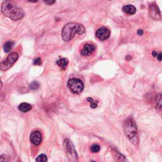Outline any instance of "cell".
Listing matches in <instances>:
<instances>
[{
	"instance_id": "cell-1",
	"label": "cell",
	"mask_w": 162,
	"mask_h": 162,
	"mask_svg": "<svg viewBox=\"0 0 162 162\" xmlns=\"http://www.w3.org/2000/svg\"><path fill=\"white\" fill-rule=\"evenodd\" d=\"M1 11L6 17L13 20H19L24 15L23 10L11 1H4L3 2Z\"/></svg>"
},
{
	"instance_id": "cell-2",
	"label": "cell",
	"mask_w": 162,
	"mask_h": 162,
	"mask_svg": "<svg viewBox=\"0 0 162 162\" xmlns=\"http://www.w3.org/2000/svg\"><path fill=\"white\" fill-rule=\"evenodd\" d=\"M85 32V28L81 24L75 23H68L62 29V35L63 41L68 42L71 41L75 34H82Z\"/></svg>"
},
{
	"instance_id": "cell-3",
	"label": "cell",
	"mask_w": 162,
	"mask_h": 162,
	"mask_svg": "<svg viewBox=\"0 0 162 162\" xmlns=\"http://www.w3.org/2000/svg\"><path fill=\"white\" fill-rule=\"evenodd\" d=\"M124 129L125 134L129 139V141L133 145L136 146L139 143L137 129V125L133 118L131 117H129L128 118L125 120Z\"/></svg>"
},
{
	"instance_id": "cell-4",
	"label": "cell",
	"mask_w": 162,
	"mask_h": 162,
	"mask_svg": "<svg viewBox=\"0 0 162 162\" xmlns=\"http://www.w3.org/2000/svg\"><path fill=\"white\" fill-rule=\"evenodd\" d=\"M69 89L74 94H80L84 89V84L81 80L77 78H73L68 82Z\"/></svg>"
},
{
	"instance_id": "cell-5",
	"label": "cell",
	"mask_w": 162,
	"mask_h": 162,
	"mask_svg": "<svg viewBox=\"0 0 162 162\" xmlns=\"http://www.w3.org/2000/svg\"><path fill=\"white\" fill-rule=\"evenodd\" d=\"M64 146L66 153L70 162H77V154L74 145L69 139H67L64 141Z\"/></svg>"
},
{
	"instance_id": "cell-6",
	"label": "cell",
	"mask_w": 162,
	"mask_h": 162,
	"mask_svg": "<svg viewBox=\"0 0 162 162\" xmlns=\"http://www.w3.org/2000/svg\"><path fill=\"white\" fill-rule=\"evenodd\" d=\"M19 58V55L17 52H12L10 53L5 60L1 62L0 65V69L3 71H5L11 67L17 62Z\"/></svg>"
},
{
	"instance_id": "cell-7",
	"label": "cell",
	"mask_w": 162,
	"mask_h": 162,
	"mask_svg": "<svg viewBox=\"0 0 162 162\" xmlns=\"http://www.w3.org/2000/svg\"><path fill=\"white\" fill-rule=\"evenodd\" d=\"M149 15L152 19L154 20H161V15L158 7L155 3H153L150 4L149 6Z\"/></svg>"
},
{
	"instance_id": "cell-8",
	"label": "cell",
	"mask_w": 162,
	"mask_h": 162,
	"mask_svg": "<svg viewBox=\"0 0 162 162\" xmlns=\"http://www.w3.org/2000/svg\"><path fill=\"white\" fill-rule=\"evenodd\" d=\"M110 31L106 27H101L96 31V37L101 41H105L110 37Z\"/></svg>"
},
{
	"instance_id": "cell-9",
	"label": "cell",
	"mask_w": 162,
	"mask_h": 162,
	"mask_svg": "<svg viewBox=\"0 0 162 162\" xmlns=\"http://www.w3.org/2000/svg\"><path fill=\"white\" fill-rule=\"evenodd\" d=\"M30 139L32 143L34 145H39L42 141V136H41V132L38 130L33 132L31 134Z\"/></svg>"
},
{
	"instance_id": "cell-10",
	"label": "cell",
	"mask_w": 162,
	"mask_h": 162,
	"mask_svg": "<svg viewBox=\"0 0 162 162\" xmlns=\"http://www.w3.org/2000/svg\"><path fill=\"white\" fill-rule=\"evenodd\" d=\"M95 50V47L93 45L90 44H86L84 45V48L81 50V54L82 56H88L91 53H93Z\"/></svg>"
},
{
	"instance_id": "cell-11",
	"label": "cell",
	"mask_w": 162,
	"mask_h": 162,
	"mask_svg": "<svg viewBox=\"0 0 162 162\" xmlns=\"http://www.w3.org/2000/svg\"><path fill=\"white\" fill-rule=\"evenodd\" d=\"M112 154L115 160L117 162H128L127 160L123 154H122L119 151L113 149L112 150Z\"/></svg>"
},
{
	"instance_id": "cell-12",
	"label": "cell",
	"mask_w": 162,
	"mask_h": 162,
	"mask_svg": "<svg viewBox=\"0 0 162 162\" xmlns=\"http://www.w3.org/2000/svg\"><path fill=\"white\" fill-rule=\"evenodd\" d=\"M155 101L157 109L162 117V94H158L156 96Z\"/></svg>"
},
{
	"instance_id": "cell-13",
	"label": "cell",
	"mask_w": 162,
	"mask_h": 162,
	"mask_svg": "<svg viewBox=\"0 0 162 162\" xmlns=\"http://www.w3.org/2000/svg\"><path fill=\"white\" fill-rule=\"evenodd\" d=\"M123 11L129 15H134L136 12V8L131 4H128L123 7Z\"/></svg>"
},
{
	"instance_id": "cell-14",
	"label": "cell",
	"mask_w": 162,
	"mask_h": 162,
	"mask_svg": "<svg viewBox=\"0 0 162 162\" xmlns=\"http://www.w3.org/2000/svg\"><path fill=\"white\" fill-rule=\"evenodd\" d=\"M32 109V106L29 103H23L20 104L19 106V110L20 111H22L23 113L28 112Z\"/></svg>"
},
{
	"instance_id": "cell-15",
	"label": "cell",
	"mask_w": 162,
	"mask_h": 162,
	"mask_svg": "<svg viewBox=\"0 0 162 162\" xmlns=\"http://www.w3.org/2000/svg\"><path fill=\"white\" fill-rule=\"evenodd\" d=\"M68 63V60L67 58H61L60 60L56 61V64L58 65L61 68H62L63 70L66 69L67 67Z\"/></svg>"
},
{
	"instance_id": "cell-16",
	"label": "cell",
	"mask_w": 162,
	"mask_h": 162,
	"mask_svg": "<svg viewBox=\"0 0 162 162\" xmlns=\"http://www.w3.org/2000/svg\"><path fill=\"white\" fill-rule=\"evenodd\" d=\"M13 45H14V43H13V41H9L8 42L6 43L5 44H4L3 47L4 52H5V53H8V52L12 49Z\"/></svg>"
},
{
	"instance_id": "cell-17",
	"label": "cell",
	"mask_w": 162,
	"mask_h": 162,
	"mask_svg": "<svg viewBox=\"0 0 162 162\" xmlns=\"http://www.w3.org/2000/svg\"><path fill=\"white\" fill-rule=\"evenodd\" d=\"M47 157L45 154H40L36 158V162H47Z\"/></svg>"
},
{
	"instance_id": "cell-18",
	"label": "cell",
	"mask_w": 162,
	"mask_h": 162,
	"mask_svg": "<svg viewBox=\"0 0 162 162\" xmlns=\"http://www.w3.org/2000/svg\"><path fill=\"white\" fill-rule=\"evenodd\" d=\"M91 150L93 153H98L100 151V146L98 145H93L91 148Z\"/></svg>"
},
{
	"instance_id": "cell-19",
	"label": "cell",
	"mask_w": 162,
	"mask_h": 162,
	"mask_svg": "<svg viewBox=\"0 0 162 162\" xmlns=\"http://www.w3.org/2000/svg\"><path fill=\"white\" fill-rule=\"evenodd\" d=\"M39 87V84L37 82H33L32 84H31V88L32 89H38Z\"/></svg>"
},
{
	"instance_id": "cell-20",
	"label": "cell",
	"mask_w": 162,
	"mask_h": 162,
	"mask_svg": "<svg viewBox=\"0 0 162 162\" xmlns=\"http://www.w3.org/2000/svg\"><path fill=\"white\" fill-rule=\"evenodd\" d=\"M34 65H39L41 64V60L40 58H37L35 60H34Z\"/></svg>"
},
{
	"instance_id": "cell-21",
	"label": "cell",
	"mask_w": 162,
	"mask_h": 162,
	"mask_svg": "<svg viewBox=\"0 0 162 162\" xmlns=\"http://www.w3.org/2000/svg\"><path fill=\"white\" fill-rule=\"evenodd\" d=\"M97 106H98V105H97V104H96V102L93 101V102L91 103V107L92 108H96Z\"/></svg>"
},
{
	"instance_id": "cell-22",
	"label": "cell",
	"mask_w": 162,
	"mask_h": 162,
	"mask_svg": "<svg viewBox=\"0 0 162 162\" xmlns=\"http://www.w3.org/2000/svg\"><path fill=\"white\" fill-rule=\"evenodd\" d=\"M157 59H158V61L162 60V53H160V54L158 55V56H157Z\"/></svg>"
},
{
	"instance_id": "cell-23",
	"label": "cell",
	"mask_w": 162,
	"mask_h": 162,
	"mask_svg": "<svg viewBox=\"0 0 162 162\" xmlns=\"http://www.w3.org/2000/svg\"><path fill=\"white\" fill-rule=\"evenodd\" d=\"M137 34L139 35H142L143 34V31H142V30H141V29H139L137 31Z\"/></svg>"
},
{
	"instance_id": "cell-24",
	"label": "cell",
	"mask_w": 162,
	"mask_h": 162,
	"mask_svg": "<svg viewBox=\"0 0 162 162\" xmlns=\"http://www.w3.org/2000/svg\"><path fill=\"white\" fill-rule=\"evenodd\" d=\"M55 3V1H45V3H46V4H53V3Z\"/></svg>"
},
{
	"instance_id": "cell-25",
	"label": "cell",
	"mask_w": 162,
	"mask_h": 162,
	"mask_svg": "<svg viewBox=\"0 0 162 162\" xmlns=\"http://www.w3.org/2000/svg\"><path fill=\"white\" fill-rule=\"evenodd\" d=\"M152 55H153V57H157V56H158V54H157V52L155 51H153Z\"/></svg>"
},
{
	"instance_id": "cell-26",
	"label": "cell",
	"mask_w": 162,
	"mask_h": 162,
	"mask_svg": "<svg viewBox=\"0 0 162 162\" xmlns=\"http://www.w3.org/2000/svg\"><path fill=\"white\" fill-rule=\"evenodd\" d=\"M87 101H89V102H90V103H92V102L94 101H93V98H88L87 99Z\"/></svg>"
},
{
	"instance_id": "cell-27",
	"label": "cell",
	"mask_w": 162,
	"mask_h": 162,
	"mask_svg": "<svg viewBox=\"0 0 162 162\" xmlns=\"http://www.w3.org/2000/svg\"><path fill=\"white\" fill-rule=\"evenodd\" d=\"M130 56H127V58L126 57V59H127V60H129V59H130Z\"/></svg>"
},
{
	"instance_id": "cell-28",
	"label": "cell",
	"mask_w": 162,
	"mask_h": 162,
	"mask_svg": "<svg viewBox=\"0 0 162 162\" xmlns=\"http://www.w3.org/2000/svg\"><path fill=\"white\" fill-rule=\"evenodd\" d=\"M91 162H96V161H91Z\"/></svg>"
}]
</instances>
